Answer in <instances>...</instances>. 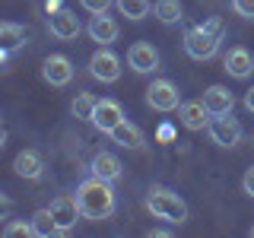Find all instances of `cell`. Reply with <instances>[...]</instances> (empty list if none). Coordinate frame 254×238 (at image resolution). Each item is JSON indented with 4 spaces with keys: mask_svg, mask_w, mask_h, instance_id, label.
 I'll return each mask as SVG.
<instances>
[{
    "mask_svg": "<svg viewBox=\"0 0 254 238\" xmlns=\"http://www.w3.org/2000/svg\"><path fill=\"white\" fill-rule=\"evenodd\" d=\"M16 235H35V229H32V219H29V222H22V219L6 222V226H3V238H16Z\"/></svg>",
    "mask_w": 254,
    "mask_h": 238,
    "instance_id": "cb8c5ba5",
    "label": "cell"
},
{
    "mask_svg": "<svg viewBox=\"0 0 254 238\" xmlns=\"http://www.w3.org/2000/svg\"><path fill=\"white\" fill-rule=\"evenodd\" d=\"M13 172L19 175V178H29V181H35V178H42V172H45V162H42V156H38L35 149H22V153L13 159Z\"/></svg>",
    "mask_w": 254,
    "mask_h": 238,
    "instance_id": "2e32d148",
    "label": "cell"
},
{
    "mask_svg": "<svg viewBox=\"0 0 254 238\" xmlns=\"http://www.w3.org/2000/svg\"><path fill=\"white\" fill-rule=\"evenodd\" d=\"M42 76L51 86H67L73 79V63H70V58H64V54H51L42 63Z\"/></svg>",
    "mask_w": 254,
    "mask_h": 238,
    "instance_id": "8fae6325",
    "label": "cell"
},
{
    "mask_svg": "<svg viewBox=\"0 0 254 238\" xmlns=\"http://www.w3.org/2000/svg\"><path fill=\"white\" fill-rule=\"evenodd\" d=\"M89 73L99 83H118V76H121V58L115 51H108V45H102L89 58Z\"/></svg>",
    "mask_w": 254,
    "mask_h": 238,
    "instance_id": "5b68a950",
    "label": "cell"
},
{
    "mask_svg": "<svg viewBox=\"0 0 254 238\" xmlns=\"http://www.w3.org/2000/svg\"><path fill=\"white\" fill-rule=\"evenodd\" d=\"M76 200H79V206H83L86 219H108L111 213H115V206H118L115 190H111V181L95 178V175L76 187Z\"/></svg>",
    "mask_w": 254,
    "mask_h": 238,
    "instance_id": "6da1fadb",
    "label": "cell"
},
{
    "mask_svg": "<svg viewBox=\"0 0 254 238\" xmlns=\"http://www.w3.org/2000/svg\"><path fill=\"white\" fill-rule=\"evenodd\" d=\"M45 10L48 13H58V10H64V3H61V0H45Z\"/></svg>",
    "mask_w": 254,
    "mask_h": 238,
    "instance_id": "f1b7e54d",
    "label": "cell"
},
{
    "mask_svg": "<svg viewBox=\"0 0 254 238\" xmlns=\"http://www.w3.org/2000/svg\"><path fill=\"white\" fill-rule=\"evenodd\" d=\"M127 63L133 73H156L159 70V51L149 42H133L127 48Z\"/></svg>",
    "mask_w": 254,
    "mask_h": 238,
    "instance_id": "52a82bcc",
    "label": "cell"
},
{
    "mask_svg": "<svg viewBox=\"0 0 254 238\" xmlns=\"http://www.w3.org/2000/svg\"><path fill=\"white\" fill-rule=\"evenodd\" d=\"M222 35H226V26H222V19H206L200 22V26H194L185 35V51H188V58H194V60H210L213 54L219 51V42H222Z\"/></svg>",
    "mask_w": 254,
    "mask_h": 238,
    "instance_id": "7a4b0ae2",
    "label": "cell"
},
{
    "mask_svg": "<svg viewBox=\"0 0 254 238\" xmlns=\"http://www.w3.org/2000/svg\"><path fill=\"white\" fill-rule=\"evenodd\" d=\"M111 140H115L118 146H124V149H140V146H143V130L124 118V121L118 124L115 130H111Z\"/></svg>",
    "mask_w": 254,
    "mask_h": 238,
    "instance_id": "ac0fdd59",
    "label": "cell"
},
{
    "mask_svg": "<svg viewBox=\"0 0 254 238\" xmlns=\"http://www.w3.org/2000/svg\"><path fill=\"white\" fill-rule=\"evenodd\" d=\"M178 118L181 124L188 127V130H203V127H210V108L203 105V99H194V102H181L178 108Z\"/></svg>",
    "mask_w": 254,
    "mask_h": 238,
    "instance_id": "7c38bea8",
    "label": "cell"
},
{
    "mask_svg": "<svg viewBox=\"0 0 254 238\" xmlns=\"http://www.w3.org/2000/svg\"><path fill=\"white\" fill-rule=\"evenodd\" d=\"M115 6H118V13L127 16V19H143L149 10H153V0H115Z\"/></svg>",
    "mask_w": 254,
    "mask_h": 238,
    "instance_id": "ffe728a7",
    "label": "cell"
},
{
    "mask_svg": "<svg viewBox=\"0 0 254 238\" xmlns=\"http://www.w3.org/2000/svg\"><path fill=\"white\" fill-rule=\"evenodd\" d=\"M22 42H26V29L22 26H16V22H3L0 26V45H3V51H13Z\"/></svg>",
    "mask_w": 254,
    "mask_h": 238,
    "instance_id": "44dd1931",
    "label": "cell"
},
{
    "mask_svg": "<svg viewBox=\"0 0 254 238\" xmlns=\"http://www.w3.org/2000/svg\"><path fill=\"white\" fill-rule=\"evenodd\" d=\"M203 105L210 108V115L213 118H219V115H232V108H235V95L226 89V86H206V92H203Z\"/></svg>",
    "mask_w": 254,
    "mask_h": 238,
    "instance_id": "4fadbf2b",
    "label": "cell"
},
{
    "mask_svg": "<svg viewBox=\"0 0 254 238\" xmlns=\"http://www.w3.org/2000/svg\"><path fill=\"white\" fill-rule=\"evenodd\" d=\"M95 105H99V99H95L92 92H79L76 99H73V105H70V111H73L76 118H83V121H92Z\"/></svg>",
    "mask_w": 254,
    "mask_h": 238,
    "instance_id": "603a6c76",
    "label": "cell"
},
{
    "mask_svg": "<svg viewBox=\"0 0 254 238\" xmlns=\"http://www.w3.org/2000/svg\"><path fill=\"white\" fill-rule=\"evenodd\" d=\"M146 105L156 108V111H175L181 108V95H178V86L172 79H153L146 89Z\"/></svg>",
    "mask_w": 254,
    "mask_h": 238,
    "instance_id": "277c9868",
    "label": "cell"
},
{
    "mask_svg": "<svg viewBox=\"0 0 254 238\" xmlns=\"http://www.w3.org/2000/svg\"><path fill=\"white\" fill-rule=\"evenodd\" d=\"M206 130H210V137H213V143H216V146H235V143L242 140V124H238L232 115L213 118Z\"/></svg>",
    "mask_w": 254,
    "mask_h": 238,
    "instance_id": "ba28073f",
    "label": "cell"
},
{
    "mask_svg": "<svg viewBox=\"0 0 254 238\" xmlns=\"http://www.w3.org/2000/svg\"><path fill=\"white\" fill-rule=\"evenodd\" d=\"M121 121H124V108L118 105L115 99H99V105L92 111V124L99 127L102 133H111Z\"/></svg>",
    "mask_w": 254,
    "mask_h": 238,
    "instance_id": "30bf717a",
    "label": "cell"
},
{
    "mask_svg": "<svg viewBox=\"0 0 254 238\" xmlns=\"http://www.w3.org/2000/svg\"><path fill=\"white\" fill-rule=\"evenodd\" d=\"M146 210L153 213L156 219H165V222H172V226H181V222L188 219V203L181 200L175 190L169 187H149V194H146Z\"/></svg>",
    "mask_w": 254,
    "mask_h": 238,
    "instance_id": "3957f363",
    "label": "cell"
},
{
    "mask_svg": "<svg viewBox=\"0 0 254 238\" xmlns=\"http://www.w3.org/2000/svg\"><path fill=\"white\" fill-rule=\"evenodd\" d=\"M159 140H162V143H172V140H175L172 124H162V127H159Z\"/></svg>",
    "mask_w": 254,
    "mask_h": 238,
    "instance_id": "83f0119b",
    "label": "cell"
},
{
    "mask_svg": "<svg viewBox=\"0 0 254 238\" xmlns=\"http://www.w3.org/2000/svg\"><path fill=\"white\" fill-rule=\"evenodd\" d=\"M92 175L105 181H118L121 178V159L115 153H95L92 156Z\"/></svg>",
    "mask_w": 254,
    "mask_h": 238,
    "instance_id": "e0dca14e",
    "label": "cell"
},
{
    "mask_svg": "<svg viewBox=\"0 0 254 238\" xmlns=\"http://www.w3.org/2000/svg\"><path fill=\"white\" fill-rule=\"evenodd\" d=\"M245 108H248V111H254V86H251L248 92H245Z\"/></svg>",
    "mask_w": 254,
    "mask_h": 238,
    "instance_id": "f546056e",
    "label": "cell"
},
{
    "mask_svg": "<svg viewBox=\"0 0 254 238\" xmlns=\"http://www.w3.org/2000/svg\"><path fill=\"white\" fill-rule=\"evenodd\" d=\"M222 67H226V73H229V76H235V79H248V76L254 73V58H251L248 48H232V51L226 54V60H222Z\"/></svg>",
    "mask_w": 254,
    "mask_h": 238,
    "instance_id": "5bb4252c",
    "label": "cell"
},
{
    "mask_svg": "<svg viewBox=\"0 0 254 238\" xmlns=\"http://www.w3.org/2000/svg\"><path fill=\"white\" fill-rule=\"evenodd\" d=\"M86 32H89V38H92V42H99V45H111V42H118V22L111 19L108 13L92 16L89 26H86Z\"/></svg>",
    "mask_w": 254,
    "mask_h": 238,
    "instance_id": "9a60e30c",
    "label": "cell"
},
{
    "mask_svg": "<svg viewBox=\"0 0 254 238\" xmlns=\"http://www.w3.org/2000/svg\"><path fill=\"white\" fill-rule=\"evenodd\" d=\"M153 13H156L159 22L175 26V22L181 19V0H156V3H153Z\"/></svg>",
    "mask_w": 254,
    "mask_h": 238,
    "instance_id": "d6986e66",
    "label": "cell"
},
{
    "mask_svg": "<svg viewBox=\"0 0 254 238\" xmlns=\"http://www.w3.org/2000/svg\"><path fill=\"white\" fill-rule=\"evenodd\" d=\"M48 210H51V216H54V222H58L61 232H70V229L76 226V219L83 216V206H79V200H76V197H70V194L54 197Z\"/></svg>",
    "mask_w": 254,
    "mask_h": 238,
    "instance_id": "8992f818",
    "label": "cell"
},
{
    "mask_svg": "<svg viewBox=\"0 0 254 238\" xmlns=\"http://www.w3.org/2000/svg\"><path fill=\"white\" fill-rule=\"evenodd\" d=\"M251 235H254V226H251Z\"/></svg>",
    "mask_w": 254,
    "mask_h": 238,
    "instance_id": "4dcf8cb0",
    "label": "cell"
},
{
    "mask_svg": "<svg viewBox=\"0 0 254 238\" xmlns=\"http://www.w3.org/2000/svg\"><path fill=\"white\" fill-rule=\"evenodd\" d=\"M242 187H245V194H248V197H254V169H248V172H245V178H242Z\"/></svg>",
    "mask_w": 254,
    "mask_h": 238,
    "instance_id": "4316f807",
    "label": "cell"
},
{
    "mask_svg": "<svg viewBox=\"0 0 254 238\" xmlns=\"http://www.w3.org/2000/svg\"><path fill=\"white\" fill-rule=\"evenodd\" d=\"M32 229H35L38 238H51V235L61 232L58 222H54V216H51V210H38L35 216H32Z\"/></svg>",
    "mask_w": 254,
    "mask_h": 238,
    "instance_id": "7402d4cb",
    "label": "cell"
},
{
    "mask_svg": "<svg viewBox=\"0 0 254 238\" xmlns=\"http://www.w3.org/2000/svg\"><path fill=\"white\" fill-rule=\"evenodd\" d=\"M79 6H83L86 13H92V16H99V13H108V6H111V0H79Z\"/></svg>",
    "mask_w": 254,
    "mask_h": 238,
    "instance_id": "d4e9b609",
    "label": "cell"
},
{
    "mask_svg": "<svg viewBox=\"0 0 254 238\" xmlns=\"http://www.w3.org/2000/svg\"><path fill=\"white\" fill-rule=\"evenodd\" d=\"M51 35L54 38H61V42H73V38L83 32V22H79V16L73 13V10H58V13H51Z\"/></svg>",
    "mask_w": 254,
    "mask_h": 238,
    "instance_id": "9c48e42d",
    "label": "cell"
},
{
    "mask_svg": "<svg viewBox=\"0 0 254 238\" xmlns=\"http://www.w3.org/2000/svg\"><path fill=\"white\" fill-rule=\"evenodd\" d=\"M232 10L245 19H254V0H232Z\"/></svg>",
    "mask_w": 254,
    "mask_h": 238,
    "instance_id": "484cf974",
    "label": "cell"
}]
</instances>
